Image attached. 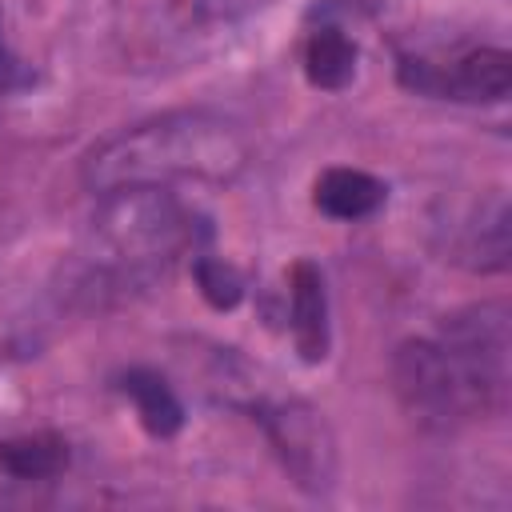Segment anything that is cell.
<instances>
[{
    "instance_id": "obj_5",
    "label": "cell",
    "mask_w": 512,
    "mask_h": 512,
    "mask_svg": "<svg viewBox=\"0 0 512 512\" xmlns=\"http://www.w3.org/2000/svg\"><path fill=\"white\" fill-rule=\"evenodd\" d=\"M400 84L440 100L500 104L512 92V56L504 48H472L452 64L400 56Z\"/></svg>"
},
{
    "instance_id": "obj_4",
    "label": "cell",
    "mask_w": 512,
    "mask_h": 512,
    "mask_svg": "<svg viewBox=\"0 0 512 512\" xmlns=\"http://www.w3.org/2000/svg\"><path fill=\"white\" fill-rule=\"evenodd\" d=\"M260 424L280 456V464L288 468V476L320 496L332 488L336 480V440H332V428L328 420L304 404V400H276L268 408H260Z\"/></svg>"
},
{
    "instance_id": "obj_8",
    "label": "cell",
    "mask_w": 512,
    "mask_h": 512,
    "mask_svg": "<svg viewBox=\"0 0 512 512\" xmlns=\"http://www.w3.org/2000/svg\"><path fill=\"white\" fill-rule=\"evenodd\" d=\"M456 260H464L476 272H504L508 268V200L504 192H492L488 204L464 224Z\"/></svg>"
},
{
    "instance_id": "obj_10",
    "label": "cell",
    "mask_w": 512,
    "mask_h": 512,
    "mask_svg": "<svg viewBox=\"0 0 512 512\" xmlns=\"http://www.w3.org/2000/svg\"><path fill=\"white\" fill-rule=\"evenodd\" d=\"M0 468L16 480H52L68 468V440L56 432H28L0 444Z\"/></svg>"
},
{
    "instance_id": "obj_6",
    "label": "cell",
    "mask_w": 512,
    "mask_h": 512,
    "mask_svg": "<svg viewBox=\"0 0 512 512\" xmlns=\"http://www.w3.org/2000/svg\"><path fill=\"white\" fill-rule=\"evenodd\" d=\"M288 292H292V340L300 360L320 364L328 356L332 332H328V292L324 276L312 260H296L288 272Z\"/></svg>"
},
{
    "instance_id": "obj_2",
    "label": "cell",
    "mask_w": 512,
    "mask_h": 512,
    "mask_svg": "<svg viewBox=\"0 0 512 512\" xmlns=\"http://www.w3.org/2000/svg\"><path fill=\"white\" fill-rule=\"evenodd\" d=\"M252 160L248 132L204 108H180L140 120L100 140L84 164V184L104 196L120 188H168V184H232Z\"/></svg>"
},
{
    "instance_id": "obj_12",
    "label": "cell",
    "mask_w": 512,
    "mask_h": 512,
    "mask_svg": "<svg viewBox=\"0 0 512 512\" xmlns=\"http://www.w3.org/2000/svg\"><path fill=\"white\" fill-rule=\"evenodd\" d=\"M192 272H196L200 296H204L212 308L224 312V308H236V304H240V296H244V280H240V272H236L232 264H224L220 256H196Z\"/></svg>"
},
{
    "instance_id": "obj_3",
    "label": "cell",
    "mask_w": 512,
    "mask_h": 512,
    "mask_svg": "<svg viewBox=\"0 0 512 512\" xmlns=\"http://www.w3.org/2000/svg\"><path fill=\"white\" fill-rule=\"evenodd\" d=\"M92 260L116 280H152L192 244V220L168 196V188H120L104 192L92 220Z\"/></svg>"
},
{
    "instance_id": "obj_11",
    "label": "cell",
    "mask_w": 512,
    "mask_h": 512,
    "mask_svg": "<svg viewBox=\"0 0 512 512\" xmlns=\"http://www.w3.org/2000/svg\"><path fill=\"white\" fill-rule=\"evenodd\" d=\"M304 76L312 88L340 92L356 76V44L340 28H316L304 44Z\"/></svg>"
},
{
    "instance_id": "obj_9",
    "label": "cell",
    "mask_w": 512,
    "mask_h": 512,
    "mask_svg": "<svg viewBox=\"0 0 512 512\" xmlns=\"http://www.w3.org/2000/svg\"><path fill=\"white\" fill-rule=\"evenodd\" d=\"M124 396L136 404V416L140 424L152 432V436H176L180 424H184V408L176 400V392L168 388V380L152 368H128L124 380H120Z\"/></svg>"
},
{
    "instance_id": "obj_7",
    "label": "cell",
    "mask_w": 512,
    "mask_h": 512,
    "mask_svg": "<svg viewBox=\"0 0 512 512\" xmlns=\"http://www.w3.org/2000/svg\"><path fill=\"white\" fill-rule=\"evenodd\" d=\"M384 196H388L384 180L360 168H328L312 188V204L332 220H364L384 204Z\"/></svg>"
},
{
    "instance_id": "obj_1",
    "label": "cell",
    "mask_w": 512,
    "mask_h": 512,
    "mask_svg": "<svg viewBox=\"0 0 512 512\" xmlns=\"http://www.w3.org/2000/svg\"><path fill=\"white\" fill-rule=\"evenodd\" d=\"M508 356L512 312L504 300H484L444 316L436 340L400 344L392 384L416 424L448 432L508 404Z\"/></svg>"
}]
</instances>
